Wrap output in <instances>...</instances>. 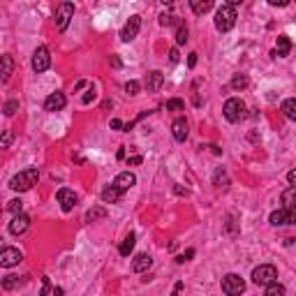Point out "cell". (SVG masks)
Masks as SVG:
<instances>
[{"label": "cell", "mask_w": 296, "mask_h": 296, "mask_svg": "<svg viewBox=\"0 0 296 296\" xmlns=\"http://www.w3.org/2000/svg\"><path fill=\"white\" fill-rule=\"evenodd\" d=\"M30 227V218H28L26 213H21V215H14L12 218V222H10V234H14V236H21L23 231Z\"/></svg>", "instance_id": "13"}, {"label": "cell", "mask_w": 296, "mask_h": 296, "mask_svg": "<svg viewBox=\"0 0 296 296\" xmlns=\"http://www.w3.org/2000/svg\"><path fill=\"white\" fill-rule=\"evenodd\" d=\"M134 243H137V236H134V234H132V231H130V234H127L125 238H123L121 248H118V253H121L123 257H130V253H132V250H134Z\"/></svg>", "instance_id": "21"}, {"label": "cell", "mask_w": 296, "mask_h": 296, "mask_svg": "<svg viewBox=\"0 0 296 296\" xmlns=\"http://www.w3.org/2000/svg\"><path fill=\"white\" fill-rule=\"evenodd\" d=\"M21 259H23V255L19 253L17 248H3V253H0V266H3V269H12V266H17Z\"/></svg>", "instance_id": "11"}, {"label": "cell", "mask_w": 296, "mask_h": 296, "mask_svg": "<svg viewBox=\"0 0 296 296\" xmlns=\"http://www.w3.org/2000/svg\"><path fill=\"white\" fill-rule=\"evenodd\" d=\"M37 181H39L37 167H28V169L19 171L17 176H12L10 187L12 190H17V192H26V190H30L33 185H37Z\"/></svg>", "instance_id": "1"}, {"label": "cell", "mask_w": 296, "mask_h": 296, "mask_svg": "<svg viewBox=\"0 0 296 296\" xmlns=\"http://www.w3.org/2000/svg\"><path fill=\"white\" fill-rule=\"evenodd\" d=\"M181 291H183V282H176V287H174V294H171V296H178V294H181Z\"/></svg>", "instance_id": "45"}, {"label": "cell", "mask_w": 296, "mask_h": 296, "mask_svg": "<svg viewBox=\"0 0 296 296\" xmlns=\"http://www.w3.org/2000/svg\"><path fill=\"white\" fill-rule=\"evenodd\" d=\"M187 121L185 118H176L174 123H171V134H174L176 141H185L187 139Z\"/></svg>", "instance_id": "17"}, {"label": "cell", "mask_w": 296, "mask_h": 296, "mask_svg": "<svg viewBox=\"0 0 296 296\" xmlns=\"http://www.w3.org/2000/svg\"><path fill=\"white\" fill-rule=\"evenodd\" d=\"M275 278H278V269H275L273 264H262V266H257V269L253 271V282L255 285L269 287L271 282H275Z\"/></svg>", "instance_id": "4"}, {"label": "cell", "mask_w": 296, "mask_h": 296, "mask_svg": "<svg viewBox=\"0 0 296 296\" xmlns=\"http://www.w3.org/2000/svg\"><path fill=\"white\" fill-rule=\"evenodd\" d=\"M213 185L215 187H229V176H227V171L222 169V167H218L213 174Z\"/></svg>", "instance_id": "23"}, {"label": "cell", "mask_w": 296, "mask_h": 296, "mask_svg": "<svg viewBox=\"0 0 296 296\" xmlns=\"http://www.w3.org/2000/svg\"><path fill=\"white\" fill-rule=\"evenodd\" d=\"M167 109L169 111H183L185 109V105H183V100H169V102H167Z\"/></svg>", "instance_id": "34"}, {"label": "cell", "mask_w": 296, "mask_h": 296, "mask_svg": "<svg viewBox=\"0 0 296 296\" xmlns=\"http://www.w3.org/2000/svg\"><path fill=\"white\" fill-rule=\"evenodd\" d=\"M231 88H234V90H243V88H248V77L245 74H236V77L231 79Z\"/></svg>", "instance_id": "29"}, {"label": "cell", "mask_w": 296, "mask_h": 296, "mask_svg": "<svg viewBox=\"0 0 296 296\" xmlns=\"http://www.w3.org/2000/svg\"><path fill=\"white\" fill-rule=\"evenodd\" d=\"M93 100H95V88L90 86V88H88V93H86V95H83V97H81V102H83V105H90V102H93Z\"/></svg>", "instance_id": "38"}, {"label": "cell", "mask_w": 296, "mask_h": 296, "mask_svg": "<svg viewBox=\"0 0 296 296\" xmlns=\"http://www.w3.org/2000/svg\"><path fill=\"white\" fill-rule=\"evenodd\" d=\"M107 215V211L105 209H90L86 213V222H95V220H100V218H105Z\"/></svg>", "instance_id": "30"}, {"label": "cell", "mask_w": 296, "mask_h": 296, "mask_svg": "<svg viewBox=\"0 0 296 296\" xmlns=\"http://www.w3.org/2000/svg\"><path fill=\"white\" fill-rule=\"evenodd\" d=\"M72 17H74V5H72V3H63V5L56 10V26H58V30H65Z\"/></svg>", "instance_id": "10"}, {"label": "cell", "mask_w": 296, "mask_h": 296, "mask_svg": "<svg viewBox=\"0 0 296 296\" xmlns=\"http://www.w3.org/2000/svg\"><path fill=\"white\" fill-rule=\"evenodd\" d=\"M42 282H44L42 296H63V289H61V287H51V285H49V278H42Z\"/></svg>", "instance_id": "27"}, {"label": "cell", "mask_w": 296, "mask_h": 296, "mask_svg": "<svg viewBox=\"0 0 296 296\" xmlns=\"http://www.w3.org/2000/svg\"><path fill=\"white\" fill-rule=\"evenodd\" d=\"M19 109V100H10V102H5V116H14Z\"/></svg>", "instance_id": "35"}, {"label": "cell", "mask_w": 296, "mask_h": 296, "mask_svg": "<svg viewBox=\"0 0 296 296\" xmlns=\"http://www.w3.org/2000/svg\"><path fill=\"white\" fill-rule=\"evenodd\" d=\"M111 65H114V67H121V58H116V56H114V58H111Z\"/></svg>", "instance_id": "46"}, {"label": "cell", "mask_w": 296, "mask_h": 296, "mask_svg": "<svg viewBox=\"0 0 296 296\" xmlns=\"http://www.w3.org/2000/svg\"><path fill=\"white\" fill-rule=\"evenodd\" d=\"M280 109H282L285 118H289V121H296V100H291V97H289V100H285Z\"/></svg>", "instance_id": "25"}, {"label": "cell", "mask_w": 296, "mask_h": 296, "mask_svg": "<svg viewBox=\"0 0 296 296\" xmlns=\"http://www.w3.org/2000/svg\"><path fill=\"white\" fill-rule=\"evenodd\" d=\"M269 222L273 227H289V225H296V211H289V209H278L269 215Z\"/></svg>", "instance_id": "6"}, {"label": "cell", "mask_w": 296, "mask_h": 296, "mask_svg": "<svg viewBox=\"0 0 296 296\" xmlns=\"http://www.w3.org/2000/svg\"><path fill=\"white\" fill-rule=\"evenodd\" d=\"M222 291H225L227 296H241L243 291H245V280L236 273H227L225 278H222Z\"/></svg>", "instance_id": "5"}, {"label": "cell", "mask_w": 296, "mask_h": 296, "mask_svg": "<svg viewBox=\"0 0 296 296\" xmlns=\"http://www.w3.org/2000/svg\"><path fill=\"white\" fill-rule=\"evenodd\" d=\"M12 141H14V132L5 130V132H3V141H0V146H3V148H10Z\"/></svg>", "instance_id": "36"}, {"label": "cell", "mask_w": 296, "mask_h": 296, "mask_svg": "<svg viewBox=\"0 0 296 296\" xmlns=\"http://www.w3.org/2000/svg\"><path fill=\"white\" fill-rule=\"evenodd\" d=\"M269 5H273V7H287V0H269Z\"/></svg>", "instance_id": "41"}, {"label": "cell", "mask_w": 296, "mask_h": 296, "mask_svg": "<svg viewBox=\"0 0 296 296\" xmlns=\"http://www.w3.org/2000/svg\"><path fill=\"white\" fill-rule=\"evenodd\" d=\"M234 26H236V10L225 3V5L215 12V28H218L220 33H229Z\"/></svg>", "instance_id": "2"}, {"label": "cell", "mask_w": 296, "mask_h": 296, "mask_svg": "<svg viewBox=\"0 0 296 296\" xmlns=\"http://www.w3.org/2000/svg\"><path fill=\"white\" fill-rule=\"evenodd\" d=\"M190 7H192V12H194L197 17H202V14H206V12L213 7V3H211V0H192Z\"/></svg>", "instance_id": "22"}, {"label": "cell", "mask_w": 296, "mask_h": 296, "mask_svg": "<svg viewBox=\"0 0 296 296\" xmlns=\"http://www.w3.org/2000/svg\"><path fill=\"white\" fill-rule=\"evenodd\" d=\"M280 202H282V209L296 211V185L287 187V190L282 192V197H280Z\"/></svg>", "instance_id": "19"}, {"label": "cell", "mask_w": 296, "mask_h": 296, "mask_svg": "<svg viewBox=\"0 0 296 296\" xmlns=\"http://www.w3.org/2000/svg\"><path fill=\"white\" fill-rule=\"evenodd\" d=\"M187 65H190V67L197 65V54H190V58H187Z\"/></svg>", "instance_id": "44"}, {"label": "cell", "mask_w": 296, "mask_h": 296, "mask_svg": "<svg viewBox=\"0 0 296 296\" xmlns=\"http://www.w3.org/2000/svg\"><path fill=\"white\" fill-rule=\"evenodd\" d=\"M225 118L229 123H241L245 118V102L241 97H229L225 102Z\"/></svg>", "instance_id": "3"}, {"label": "cell", "mask_w": 296, "mask_h": 296, "mask_svg": "<svg viewBox=\"0 0 296 296\" xmlns=\"http://www.w3.org/2000/svg\"><path fill=\"white\" fill-rule=\"evenodd\" d=\"M23 280L19 278V275H7L5 280H3V289H14V287H19Z\"/></svg>", "instance_id": "28"}, {"label": "cell", "mask_w": 296, "mask_h": 296, "mask_svg": "<svg viewBox=\"0 0 296 296\" xmlns=\"http://www.w3.org/2000/svg\"><path fill=\"white\" fill-rule=\"evenodd\" d=\"M185 42H187V28L181 23L176 28V44H185Z\"/></svg>", "instance_id": "32"}, {"label": "cell", "mask_w": 296, "mask_h": 296, "mask_svg": "<svg viewBox=\"0 0 296 296\" xmlns=\"http://www.w3.org/2000/svg\"><path fill=\"white\" fill-rule=\"evenodd\" d=\"M141 162H143V158H141V155H134V158H130V160H127V165H141Z\"/></svg>", "instance_id": "39"}, {"label": "cell", "mask_w": 296, "mask_h": 296, "mask_svg": "<svg viewBox=\"0 0 296 296\" xmlns=\"http://www.w3.org/2000/svg\"><path fill=\"white\" fill-rule=\"evenodd\" d=\"M134 183H137V176L132 174V171H121V174H118V176L114 178V185L118 187V190H123V192L130 190V187L134 185Z\"/></svg>", "instance_id": "15"}, {"label": "cell", "mask_w": 296, "mask_h": 296, "mask_svg": "<svg viewBox=\"0 0 296 296\" xmlns=\"http://www.w3.org/2000/svg\"><path fill=\"white\" fill-rule=\"evenodd\" d=\"M51 67V54H49V49L46 46H39V49H35V54H33V70L37 72H46Z\"/></svg>", "instance_id": "8"}, {"label": "cell", "mask_w": 296, "mask_h": 296, "mask_svg": "<svg viewBox=\"0 0 296 296\" xmlns=\"http://www.w3.org/2000/svg\"><path fill=\"white\" fill-rule=\"evenodd\" d=\"M102 199H105L107 204H118L123 199V190H118L116 185H107L105 190H102Z\"/></svg>", "instance_id": "20"}, {"label": "cell", "mask_w": 296, "mask_h": 296, "mask_svg": "<svg viewBox=\"0 0 296 296\" xmlns=\"http://www.w3.org/2000/svg\"><path fill=\"white\" fill-rule=\"evenodd\" d=\"M56 197H58V204H61V209L65 211V213H70L79 202V197L74 194V190H70V187H61V190L56 192Z\"/></svg>", "instance_id": "9"}, {"label": "cell", "mask_w": 296, "mask_h": 296, "mask_svg": "<svg viewBox=\"0 0 296 296\" xmlns=\"http://www.w3.org/2000/svg\"><path fill=\"white\" fill-rule=\"evenodd\" d=\"M169 61L171 63H178V49H169Z\"/></svg>", "instance_id": "40"}, {"label": "cell", "mask_w": 296, "mask_h": 296, "mask_svg": "<svg viewBox=\"0 0 296 296\" xmlns=\"http://www.w3.org/2000/svg\"><path fill=\"white\" fill-rule=\"evenodd\" d=\"M287 181H289L291 185H296V169H291L289 174H287Z\"/></svg>", "instance_id": "42"}, {"label": "cell", "mask_w": 296, "mask_h": 296, "mask_svg": "<svg viewBox=\"0 0 296 296\" xmlns=\"http://www.w3.org/2000/svg\"><path fill=\"white\" fill-rule=\"evenodd\" d=\"M192 257H194V250L190 248V250H185L183 255H178V257H176V262H178V264H183V262H190Z\"/></svg>", "instance_id": "37"}, {"label": "cell", "mask_w": 296, "mask_h": 296, "mask_svg": "<svg viewBox=\"0 0 296 296\" xmlns=\"http://www.w3.org/2000/svg\"><path fill=\"white\" fill-rule=\"evenodd\" d=\"M291 51V42L287 35H278V42H275V56L278 58H287Z\"/></svg>", "instance_id": "18"}, {"label": "cell", "mask_w": 296, "mask_h": 296, "mask_svg": "<svg viewBox=\"0 0 296 296\" xmlns=\"http://www.w3.org/2000/svg\"><path fill=\"white\" fill-rule=\"evenodd\" d=\"M151 266H153V257L146 253L137 255V257L132 259V271H134V273H143V271H148Z\"/></svg>", "instance_id": "16"}, {"label": "cell", "mask_w": 296, "mask_h": 296, "mask_svg": "<svg viewBox=\"0 0 296 296\" xmlns=\"http://www.w3.org/2000/svg\"><path fill=\"white\" fill-rule=\"evenodd\" d=\"M7 211H10L12 215H21V211H23V202H21V199H12V202L7 204Z\"/></svg>", "instance_id": "31"}, {"label": "cell", "mask_w": 296, "mask_h": 296, "mask_svg": "<svg viewBox=\"0 0 296 296\" xmlns=\"http://www.w3.org/2000/svg\"><path fill=\"white\" fill-rule=\"evenodd\" d=\"M12 70H14V61H12L10 54H5L3 56V83H7L12 79Z\"/></svg>", "instance_id": "24"}, {"label": "cell", "mask_w": 296, "mask_h": 296, "mask_svg": "<svg viewBox=\"0 0 296 296\" xmlns=\"http://www.w3.org/2000/svg\"><path fill=\"white\" fill-rule=\"evenodd\" d=\"M65 105H67L65 93H51L49 97L44 100V109L51 111V114H54V111H61Z\"/></svg>", "instance_id": "12"}, {"label": "cell", "mask_w": 296, "mask_h": 296, "mask_svg": "<svg viewBox=\"0 0 296 296\" xmlns=\"http://www.w3.org/2000/svg\"><path fill=\"white\" fill-rule=\"evenodd\" d=\"M139 30H141V17H139V14H132L121 30V39L123 42H132V39L139 35Z\"/></svg>", "instance_id": "7"}, {"label": "cell", "mask_w": 296, "mask_h": 296, "mask_svg": "<svg viewBox=\"0 0 296 296\" xmlns=\"http://www.w3.org/2000/svg\"><path fill=\"white\" fill-rule=\"evenodd\" d=\"M162 83H165V74L160 70H153V72H148V77H146V88H148V93H158L160 88H162Z\"/></svg>", "instance_id": "14"}, {"label": "cell", "mask_w": 296, "mask_h": 296, "mask_svg": "<svg viewBox=\"0 0 296 296\" xmlns=\"http://www.w3.org/2000/svg\"><path fill=\"white\" fill-rule=\"evenodd\" d=\"M139 90H141V83L139 81H127L125 83V93L127 95H139Z\"/></svg>", "instance_id": "33"}, {"label": "cell", "mask_w": 296, "mask_h": 296, "mask_svg": "<svg viewBox=\"0 0 296 296\" xmlns=\"http://www.w3.org/2000/svg\"><path fill=\"white\" fill-rule=\"evenodd\" d=\"M111 127H114V130H123L125 125H123V123L118 121V118H114V121H111Z\"/></svg>", "instance_id": "43"}, {"label": "cell", "mask_w": 296, "mask_h": 296, "mask_svg": "<svg viewBox=\"0 0 296 296\" xmlns=\"http://www.w3.org/2000/svg\"><path fill=\"white\" fill-rule=\"evenodd\" d=\"M287 289L285 285H280V282H271L269 287H266V291H264V296H285Z\"/></svg>", "instance_id": "26"}]
</instances>
